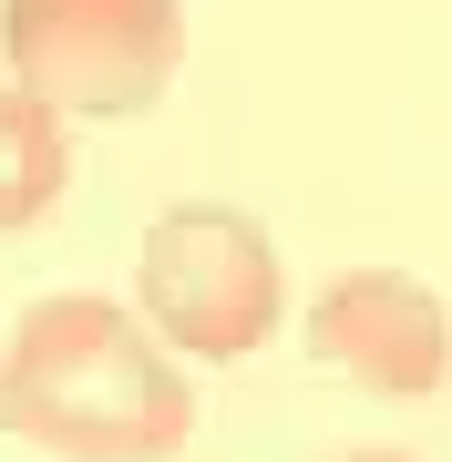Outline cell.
<instances>
[{
    "label": "cell",
    "mask_w": 452,
    "mask_h": 462,
    "mask_svg": "<svg viewBox=\"0 0 452 462\" xmlns=\"http://www.w3.org/2000/svg\"><path fill=\"white\" fill-rule=\"evenodd\" d=\"M0 431L51 462H175L196 442V391L134 309L72 288L0 349Z\"/></svg>",
    "instance_id": "cell-1"
},
{
    "label": "cell",
    "mask_w": 452,
    "mask_h": 462,
    "mask_svg": "<svg viewBox=\"0 0 452 462\" xmlns=\"http://www.w3.org/2000/svg\"><path fill=\"white\" fill-rule=\"evenodd\" d=\"M134 288H144V329L165 349H196V360L268 349L278 309H288L278 236L236 206H165L134 247Z\"/></svg>",
    "instance_id": "cell-2"
},
{
    "label": "cell",
    "mask_w": 452,
    "mask_h": 462,
    "mask_svg": "<svg viewBox=\"0 0 452 462\" xmlns=\"http://www.w3.org/2000/svg\"><path fill=\"white\" fill-rule=\"evenodd\" d=\"M11 83L51 114H154L185 62V0H0Z\"/></svg>",
    "instance_id": "cell-3"
},
{
    "label": "cell",
    "mask_w": 452,
    "mask_h": 462,
    "mask_svg": "<svg viewBox=\"0 0 452 462\" xmlns=\"http://www.w3.org/2000/svg\"><path fill=\"white\" fill-rule=\"evenodd\" d=\"M309 349L381 401H432L452 380V309L421 278H401V267H350V278L318 288Z\"/></svg>",
    "instance_id": "cell-4"
},
{
    "label": "cell",
    "mask_w": 452,
    "mask_h": 462,
    "mask_svg": "<svg viewBox=\"0 0 452 462\" xmlns=\"http://www.w3.org/2000/svg\"><path fill=\"white\" fill-rule=\"evenodd\" d=\"M62 185H72V134H62V114H51L42 93L0 83V236L32 226V216H51Z\"/></svg>",
    "instance_id": "cell-5"
},
{
    "label": "cell",
    "mask_w": 452,
    "mask_h": 462,
    "mask_svg": "<svg viewBox=\"0 0 452 462\" xmlns=\"http://www.w3.org/2000/svg\"><path fill=\"white\" fill-rule=\"evenodd\" d=\"M350 462H401V452H350Z\"/></svg>",
    "instance_id": "cell-6"
}]
</instances>
